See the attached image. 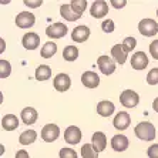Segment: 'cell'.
<instances>
[{"label": "cell", "mask_w": 158, "mask_h": 158, "mask_svg": "<svg viewBox=\"0 0 158 158\" xmlns=\"http://www.w3.org/2000/svg\"><path fill=\"white\" fill-rule=\"evenodd\" d=\"M134 132L135 135L140 138L141 141H154L155 138V127L152 123L150 121H143V123H138L134 128Z\"/></svg>", "instance_id": "6da1fadb"}, {"label": "cell", "mask_w": 158, "mask_h": 158, "mask_svg": "<svg viewBox=\"0 0 158 158\" xmlns=\"http://www.w3.org/2000/svg\"><path fill=\"white\" fill-rule=\"evenodd\" d=\"M138 31L144 37H152L158 33V23L154 19H143L138 23Z\"/></svg>", "instance_id": "7a4b0ae2"}, {"label": "cell", "mask_w": 158, "mask_h": 158, "mask_svg": "<svg viewBox=\"0 0 158 158\" xmlns=\"http://www.w3.org/2000/svg\"><path fill=\"white\" fill-rule=\"evenodd\" d=\"M120 103L125 108H134L140 103V96L134 90H124L120 94Z\"/></svg>", "instance_id": "3957f363"}, {"label": "cell", "mask_w": 158, "mask_h": 158, "mask_svg": "<svg viewBox=\"0 0 158 158\" xmlns=\"http://www.w3.org/2000/svg\"><path fill=\"white\" fill-rule=\"evenodd\" d=\"M97 66H98L100 71H101L104 76H111V74L115 71L117 63L113 60V57H108V56L103 54L97 59Z\"/></svg>", "instance_id": "277c9868"}, {"label": "cell", "mask_w": 158, "mask_h": 158, "mask_svg": "<svg viewBox=\"0 0 158 158\" xmlns=\"http://www.w3.org/2000/svg\"><path fill=\"white\" fill-rule=\"evenodd\" d=\"M40 135H41V140L46 141V143H54V141L60 137L59 125L52 124V123H50V124H46L43 128H41Z\"/></svg>", "instance_id": "5b68a950"}, {"label": "cell", "mask_w": 158, "mask_h": 158, "mask_svg": "<svg viewBox=\"0 0 158 158\" xmlns=\"http://www.w3.org/2000/svg\"><path fill=\"white\" fill-rule=\"evenodd\" d=\"M81 138H83V132H81V130L78 128L77 125H70L64 131V141L67 144H70V145L80 144Z\"/></svg>", "instance_id": "8992f818"}, {"label": "cell", "mask_w": 158, "mask_h": 158, "mask_svg": "<svg viewBox=\"0 0 158 158\" xmlns=\"http://www.w3.org/2000/svg\"><path fill=\"white\" fill-rule=\"evenodd\" d=\"M67 33H69L67 26L60 22L53 23V24H50V26L46 29V36H47L48 39H61V37H64Z\"/></svg>", "instance_id": "52a82bcc"}, {"label": "cell", "mask_w": 158, "mask_h": 158, "mask_svg": "<svg viewBox=\"0 0 158 158\" xmlns=\"http://www.w3.org/2000/svg\"><path fill=\"white\" fill-rule=\"evenodd\" d=\"M36 23V16L30 11H20L16 16V26L20 29H30Z\"/></svg>", "instance_id": "ba28073f"}, {"label": "cell", "mask_w": 158, "mask_h": 158, "mask_svg": "<svg viewBox=\"0 0 158 158\" xmlns=\"http://www.w3.org/2000/svg\"><path fill=\"white\" fill-rule=\"evenodd\" d=\"M90 15L94 19H103L108 15V3L104 0H96L93 2L90 7Z\"/></svg>", "instance_id": "9c48e42d"}, {"label": "cell", "mask_w": 158, "mask_h": 158, "mask_svg": "<svg viewBox=\"0 0 158 158\" xmlns=\"http://www.w3.org/2000/svg\"><path fill=\"white\" fill-rule=\"evenodd\" d=\"M53 87L60 93L67 91L69 88L71 87V78L69 74L66 73H59L53 80Z\"/></svg>", "instance_id": "30bf717a"}, {"label": "cell", "mask_w": 158, "mask_h": 158, "mask_svg": "<svg viewBox=\"0 0 158 158\" xmlns=\"http://www.w3.org/2000/svg\"><path fill=\"white\" fill-rule=\"evenodd\" d=\"M131 124V117L127 111H120L117 115L114 117L113 120V125H114V128L118 130V131H124L127 130Z\"/></svg>", "instance_id": "8fae6325"}, {"label": "cell", "mask_w": 158, "mask_h": 158, "mask_svg": "<svg viewBox=\"0 0 158 158\" xmlns=\"http://www.w3.org/2000/svg\"><path fill=\"white\" fill-rule=\"evenodd\" d=\"M22 44L26 50H36L40 46V36L34 31H29L23 36L22 39Z\"/></svg>", "instance_id": "7c38bea8"}, {"label": "cell", "mask_w": 158, "mask_h": 158, "mask_svg": "<svg viewBox=\"0 0 158 158\" xmlns=\"http://www.w3.org/2000/svg\"><path fill=\"white\" fill-rule=\"evenodd\" d=\"M148 66V57L144 52H137L131 56V67L134 70L140 71Z\"/></svg>", "instance_id": "4fadbf2b"}, {"label": "cell", "mask_w": 158, "mask_h": 158, "mask_svg": "<svg viewBox=\"0 0 158 158\" xmlns=\"http://www.w3.org/2000/svg\"><path fill=\"white\" fill-rule=\"evenodd\" d=\"M90 29L87 26H77L74 27L73 31H71V40L76 41V43H84V41L88 40V37H90Z\"/></svg>", "instance_id": "5bb4252c"}, {"label": "cell", "mask_w": 158, "mask_h": 158, "mask_svg": "<svg viewBox=\"0 0 158 158\" xmlns=\"http://www.w3.org/2000/svg\"><path fill=\"white\" fill-rule=\"evenodd\" d=\"M81 84L87 88H96L100 84V76L94 71H84L81 74Z\"/></svg>", "instance_id": "9a60e30c"}, {"label": "cell", "mask_w": 158, "mask_h": 158, "mask_svg": "<svg viewBox=\"0 0 158 158\" xmlns=\"http://www.w3.org/2000/svg\"><path fill=\"white\" fill-rule=\"evenodd\" d=\"M130 141L128 138L124 135V134H115L113 138H111V148L117 152H123L128 148Z\"/></svg>", "instance_id": "2e32d148"}, {"label": "cell", "mask_w": 158, "mask_h": 158, "mask_svg": "<svg viewBox=\"0 0 158 158\" xmlns=\"http://www.w3.org/2000/svg\"><path fill=\"white\" fill-rule=\"evenodd\" d=\"M91 145L97 152H101L107 148V137L103 131H96L91 137Z\"/></svg>", "instance_id": "e0dca14e"}, {"label": "cell", "mask_w": 158, "mask_h": 158, "mask_svg": "<svg viewBox=\"0 0 158 158\" xmlns=\"http://www.w3.org/2000/svg\"><path fill=\"white\" fill-rule=\"evenodd\" d=\"M97 114L101 115V117H110V115L114 114L115 111V106L113 101H108V100H103L97 104Z\"/></svg>", "instance_id": "ac0fdd59"}, {"label": "cell", "mask_w": 158, "mask_h": 158, "mask_svg": "<svg viewBox=\"0 0 158 158\" xmlns=\"http://www.w3.org/2000/svg\"><path fill=\"white\" fill-rule=\"evenodd\" d=\"M111 57H113V60H114L117 64L123 66V64L127 61L128 53L124 52V48H123L121 44H114V46L111 47Z\"/></svg>", "instance_id": "d6986e66"}, {"label": "cell", "mask_w": 158, "mask_h": 158, "mask_svg": "<svg viewBox=\"0 0 158 158\" xmlns=\"http://www.w3.org/2000/svg\"><path fill=\"white\" fill-rule=\"evenodd\" d=\"M20 118H22V121L27 125H31L37 121V118H39V114H37V110L33 108V107H26V108H23L22 113H20Z\"/></svg>", "instance_id": "ffe728a7"}, {"label": "cell", "mask_w": 158, "mask_h": 158, "mask_svg": "<svg viewBox=\"0 0 158 158\" xmlns=\"http://www.w3.org/2000/svg\"><path fill=\"white\" fill-rule=\"evenodd\" d=\"M60 15H61L63 19H66L67 22H76V20L81 19V16L73 10L70 3H64L60 6Z\"/></svg>", "instance_id": "44dd1931"}, {"label": "cell", "mask_w": 158, "mask_h": 158, "mask_svg": "<svg viewBox=\"0 0 158 158\" xmlns=\"http://www.w3.org/2000/svg\"><path fill=\"white\" fill-rule=\"evenodd\" d=\"M19 118L16 117L15 114H6L2 118V127L6 131H15V130L19 128Z\"/></svg>", "instance_id": "7402d4cb"}, {"label": "cell", "mask_w": 158, "mask_h": 158, "mask_svg": "<svg viewBox=\"0 0 158 158\" xmlns=\"http://www.w3.org/2000/svg\"><path fill=\"white\" fill-rule=\"evenodd\" d=\"M56 53H57V44H56L54 41H47V43H44L41 50H40V56L43 59H52Z\"/></svg>", "instance_id": "603a6c76"}, {"label": "cell", "mask_w": 158, "mask_h": 158, "mask_svg": "<svg viewBox=\"0 0 158 158\" xmlns=\"http://www.w3.org/2000/svg\"><path fill=\"white\" fill-rule=\"evenodd\" d=\"M36 140H37V132L34 130H26L19 137V143L22 144V145H30V144H33Z\"/></svg>", "instance_id": "cb8c5ba5"}, {"label": "cell", "mask_w": 158, "mask_h": 158, "mask_svg": "<svg viewBox=\"0 0 158 158\" xmlns=\"http://www.w3.org/2000/svg\"><path fill=\"white\" fill-rule=\"evenodd\" d=\"M34 76H36L37 81H46L52 77V69L48 66H46V64H40V66L36 69Z\"/></svg>", "instance_id": "d4e9b609"}, {"label": "cell", "mask_w": 158, "mask_h": 158, "mask_svg": "<svg viewBox=\"0 0 158 158\" xmlns=\"http://www.w3.org/2000/svg\"><path fill=\"white\" fill-rule=\"evenodd\" d=\"M63 59L69 63L76 61V60L78 59V48L76 47V46H73V44L66 46L64 50H63Z\"/></svg>", "instance_id": "484cf974"}, {"label": "cell", "mask_w": 158, "mask_h": 158, "mask_svg": "<svg viewBox=\"0 0 158 158\" xmlns=\"http://www.w3.org/2000/svg\"><path fill=\"white\" fill-rule=\"evenodd\" d=\"M81 157L83 158H98V152L93 148L91 144H84L81 147Z\"/></svg>", "instance_id": "4316f807"}, {"label": "cell", "mask_w": 158, "mask_h": 158, "mask_svg": "<svg viewBox=\"0 0 158 158\" xmlns=\"http://www.w3.org/2000/svg\"><path fill=\"white\" fill-rule=\"evenodd\" d=\"M70 4H71V7H73V10L76 11L77 15L83 16L85 7H87V0H73Z\"/></svg>", "instance_id": "83f0119b"}, {"label": "cell", "mask_w": 158, "mask_h": 158, "mask_svg": "<svg viewBox=\"0 0 158 158\" xmlns=\"http://www.w3.org/2000/svg\"><path fill=\"white\" fill-rule=\"evenodd\" d=\"M11 73V66L7 60H0V77L2 78H7Z\"/></svg>", "instance_id": "f1b7e54d"}, {"label": "cell", "mask_w": 158, "mask_h": 158, "mask_svg": "<svg viewBox=\"0 0 158 158\" xmlns=\"http://www.w3.org/2000/svg\"><path fill=\"white\" fill-rule=\"evenodd\" d=\"M121 46H123V48H124L125 53H131L137 46V40L134 39V37H125L124 40H123Z\"/></svg>", "instance_id": "f546056e"}, {"label": "cell", "mask_w": 158, "mask_h": 158, "mask_svg": "<svg viewBox=\"0 0 158 158\" xmlns=\"http://www.w3.org/2000/svg\"><path fill=\"white\" fill-rule=\"evenodd\" d=\"M147 83L150 85H157L158 84V67L151 69L147 74Z\"/></svg>", "instance_id": "4dcf8cb0"}, {"label": "cell", "mask_w": 158, "mask_h": 158, "mask_svg": "<svg viewBox=\"0 0 158 158\" xmlns=\"http://www.w3.org/2000/svg\"><path fill=\"white\" fill-rule=\"evenodd\" d=\"M59 157L60 158H78L76 150H73V148H70V147L61 148L60 152H59Z\"/></svg>", "instance_id": "1f68e13d"}, {"label": "cell", "mask_w": 158, "mask_h": 158, "mask_svg": "<svg viewBox=\"0 0 158 158\" xmlns=\"http://www.w3.org/2000/svg\"><path fill=\"white\" fill-rule=\"evenodd\" d=\"M101 30H103L104 33H113V31L115 30L114 22H113L111 19H106V20L101 23Z\"/></svg>", "instance_id": "d6a6232c"}, {"label": "cell", "mask_w": 158, "mask_h": 158, "mask_svg": "<svg viewBox=\"0 0 158 158\" xmlns=\"http://www.w3.org/2000/svg\"><path fill=\"white\" fill-rule=\"evenodd\" d=\"M150 54L154 60H158V40L150 43Z\"/></svg>", "instance_id": "836d02e7"}, {"label": "cell", "mask_w": 158, "mask_h": 158, "mask_svg": "<svg viewBox=\"0 0 158 158\" xmlns=\"http://www.w3.org/2000/svg\"><path fill=\"white\" fill-rule=\"evenodd\" d=\"M147 155L150 158H158V144H152L147 150Z\"/></svg>", "instance_id": "e575fe53"}, {"label": "cell", "mask_w": 158, "mask_h": 158, "mask_svg": "<svg viewBox=\"0 0 158 158\" xmlns=\"http://www.w3.org/2000/svg\"><path fill=\"white\" fill-rule=\"evenodd\" d=\"M24 4L29 6V7L36 9V7H40L41 4H43V2L41 0H24Z\"/></svg>", "instance_id": "d590c367"}, {"label": "cell", "mask_w": 158, "mask_h": 158, "mask_svg": "<svg viewBox=\"0 0 158 158\" xmlns=\"http://www.w3.org/2000/svg\"><path fill=\"white\" fill-rule=\"evenodd\" d=\"M110 3H111V6L115 9H123L125 4H127V0H120V2H118V0H111Z\"/></svg>", "instance_id": "8d00e7d4"}, {"label": "cell", "mask_w": 158, "mask_h": 158, "mask_svg": "<svg viewBox=\"0 0 158 158\" xmlns=\"http://www.w3.org/2000/svg\"><path fill=\"white\" fill-rule=\"evenodd\" d=\"M15 158H30V155H29V152H27V151L19 150L17 152H16V157Z\"/></svg>", "instance_id": "74e56055"}, {"label": "cell", "mask_w": 158, "mask_h": 158, "mask_svg": "<svg viewBox=\"0 0 158 158\" xmlns=\"http://www.w3.org/2000/svg\"><path fill=\"white\" fill-rule=\"evenodd\" d=\"M152 110H154L155 113H158V97L154 100V103H152Z\"/></svg>", "instance_id": "f35d334b"}, {"label": "cell", "mask_w": 158, "mask_h": 158, "mask_svg": "<svg viewBox=\"0 0 158 158\" xmlns=\"http://www.w3.org/2000/svg\"><path fill=\"white\" fill-rule=\"evenodd\" d=\"M157 17H158V9H157Z\"/></svg>", "instance_id": "ab89813d"}]
</instances>
